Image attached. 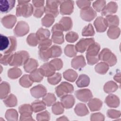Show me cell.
Masks as SVG:
<instances>
[{
    "label": "cell",
    "instance_id": "1",
    "mask_svg": "<svg viewBox=\"0 0 121 121\" xmlns=\"http://www.w3.org/2000/svg\"><path fill=\"white\" fill-rule=\"evenodd\" d=\"M17 40L14 36L0 35V50L4 54L13 53L17 48Z\"/></svg>",
    "mask_w": 121,
    "mask_h": 121
},
{
    "label": "cell",
    "instance_id": "2",
    "mask_svg": "<svg viewBox=\"0 0 121 121\" xmlns=\"http://www.w3.org/2000/svg\"><path fill=\"white\" fill-rule=\"evenodd\" d=\"M100 49V45L97 43H92L86 50V57L87 63L89 65H94L99 60V52Z\"/></svg>",
    "mask_w": 121,
    "mask_h": 121
},
{
    "label": "cell",
    "instance_id": "3",
    "mask_svg": "<svg viewBox=\"0 0 121 121\" xmlns=\"http://www.w3.org/2000/svg\"><path fill=\"white\" fill-rule=\"evenodd\" d=\"M29 54L25 51H20L13 53L9 65L11 66L18 67L24 65L29 59Z\"/></svg>",
    "mask_w": 121,
    "mask_h": 121
},
{
    "label": "cell",
    "instance_id": "4",
    "mask_svg": "<svg viewBox=\"0 0 121 121\" xmlns=\"http://www.w3.org/2000/svg\"><path fill=\"white\" fill-rule=\"evenodd\" d=\"M99 60L104 61L109 66H112L117 62V59L115 55L111 51L107 49L104 48L99 53Z\"/></svg>",
    "mask_w": 121,
    "mask_h": 121
},
{
    "label": "cell",
    "instance_id": "5",
    "mask_svg": "<svg viewBox=\"0 0 121 121\" xmlns=\"http://www.w3.org/2000/svg\"><path fill=\"white\" fill-rule=\"evenodd\" d=\"M64 31L62 26L59 24H55L52 27V41L57 44H61L64 41L63 32Z\"/></svg>",
    "mask_w": 121,
    "mask_h": 121
},
{
    "label": "cell",
    "instance_id": "6",
    "mask_svg": "<svg viewBox=\"0 0 121 121\" xmlns=\"http://www.w3.org/2000/svg\"><path fill=\"white\" fill-rule=\"evenodd\" d=\"M34 12L33 6L29 3L18 4L16 8V15L27 17L32 15Z\"/></svg>",
    "mask_w": 121,
    "mask_h": 121
},
{
    "label": "cell",
    "instance_id": "7",
    "mask_svg": "<svg viewBox=\"0 0 121 121\" xmlns=\"http://www.w3.org/2000/svg\"><path fill=\"white\" fill-rule=\"evenodd\" d=\"M61 1L60 0H47L44 7V12L46 14L52 15L54 17L59 14L58 6L60 5Z\"/></svg>",
    "mask_w": 121,
    "mask_h": 121
},
{
    "label": "cell",
    "instance_id": "8",
    "mask_svg": "<svg viewBox=\"0 0 121 121\" xmlns=\"http://www.w3.org/2000/svg\"><path fill=\"white\" fill-rule=\"evenodd\" d=\"M55 92L57 96L61 97L68 94L71 93L74 91L73 86L67 82H63L55 87Z\"/></svg>",
    "mask_w": 121,
    "mask_h": 121
},
{
    "label": "cell",
    "instance_id": "9",
    "mask_svg": "<svg viewBox=\"0 0 121 121\" xmlns=\"http://www.w3.org/2000/svg\"><path fill=\"white\" fill-rule=\"evenodd\" d=\"M29 27L28 24L23 21H19L15 26L13 32L17 36H23L28 33Z\"/></svg>",
    "mask_w": 121,
    "mask_h": 121
},
{
    "label": "cell",
    "instance_id": "10",
    "mask_svg": "<svg viewBox=\"0 0 121 121\" xmlns=\"http://www.w3.org/2000/svg\"><path fill=\"white\" fill-rule=\"evenodd\" d=\"M95 42V40L93 38H83L77 43L75 47L77 52L82 53L86 51L92 43Z\"/></svg>",
    "mask_w": 121,
    "mask_h": 121
},
{
    "label": "cell",
    "instance_id": "11",
    "mask_svg": "<svg viewBox=\"0 0 121 121\" xmlns=\"http://www.w3.org/2000/svg\"><path fill=\"white\" fill-rule=\"evenodd\" d=\"M75 95L79 100L85 103L88 102L93 97L92 93L88 89L78 90L75 92Z\"/></svg>",
    "mask_w": 121,
    "mask_h": 121
},
{
    "label": "cell",
    "instance_id": "12",
    "mask_svg": "<svg viewBox=\"0 0 121 121\" xmlns=\"http://www.w3.org/2000/svg\"><path fill=\"white\" fill-rule=\"evenodd\" d=\"M74 1L72 0H61L60 13L62 15H70L73 11Z\"/></svg>",
    "mask_w": 121,
    "mask_h": 121
},
{
    "label": "cell",
    "instance_id": "13",
    "mask_svg": "<svg viewBox=\"0 0 121 121\" xmlns=\"http://www.w3.org/2000/svg\"><path fill=\"white\" fill-rule=\"evenodd\" d=\"M80 14L82 19L86 21L92 20L97 15L96 11L91 7L81 9Z\"/></svg>",
    "mask_w": 121,
    "mask_h": 121
},
{
    "label": "cell",
    "instance_id": "14",
    "mask_svg": "<svg viewBox=\"0 0 121 121\" xmlns=\"http://www.w3.org/2000/svg\"><path fill=\"white\" fill-rule=\"evenodd\" d=\"M46 88L41 84L38 85L30 89V93L32 95L36 98L44 96L46 94Z\"/></svg>",
    "mask_w": 121,
    "mask_h": 121
},
{
    "label": "cell",
    "instance_id": "15",
    "mask_svg": "<svg viewBox=\"0 0 121 121\" xmlns=\"http://www.w3.org/2000/svg\"><path fill=\"white\" fill-rule=\"evenodd\" d=\"M16 1L14 0H1L0 1V11L1 13H7L13 9Z\"/></svg>",
    "mask_w": 121,
    "mask_h": 121
},
{
    "label": "cell",
    "instance_id": "16",
    "mask_svg": "<svg viewBox=\"0 0 121 121\" xmlns=\"http://www.w3.org/2000/svg\"><path fill=\"white\" fill-rule=\"evenodd\" d=\"M118 5L117 3L114 1H110L107 5H105L101 11V14L104 16L112 15L116 13Z\"/></svg>",
    "mask_w": 121,
    "mask_h": 121
},
{
    "label": "cell",
    "instance_id": "17",
    "mask_svg": "<svg viewBox=\"0 0 121 121\" xmlns=\"http://www.w3.org/2000/svg\"><path fill=\"white\" fill-rule=\"evenodd\" d=\"M17 18L13 15H9L3 17L1 19V22L3 26L9 29L12 28L16 24Z\"/></svg>",
    "mask_w": 121,
    "mask_h": 121
},
{
    "label": "cell",
    "instance_id": "18",
    "mask_svg": "<svg viewBox=\"0 0 121 121\" xmlns=\"http://www.w3.org/2000/svg\"><path fill=\"white\" fill-rule=\"evenodd\" d=\"M39 69L43 76L49 77L55 73V70L53 66L50 63L47 62L42 65Z\"/></svg>",
    "mask_w": 121,
    "mask_h": 121
},
{
    "label": "cell",
    "instance_id": "19",
    "mask_svg": "<svg viewBox=\"0 0 121 121\" xmlns=\"http://www.w3.org/2000/svg\"><path fill=\"white\" fill-rule=\"evenodd\" d=\"M94 24L96 31L98 32H104L108 27L105 18L102 17H97L95 20Z\"/></svg>",
    "mask_w": 121,
    "mask_h": 121
},
{
    "label": "cell",
    "instance_id": "20",
    "mask_svg": "<svg viewBox=\"0 0 121 121\" xmlns=\"http://www.w3.org/2000/svg\"><path fill=\"white\" fill-rule=\"evenodd\" d=\"M86 63L84 56L79 55L74 57L71 60V66L76 69H79L84 67Z\"/></svg>",
    "mask_w": 121,
    "mask_h": 121
},
{
    "label": "cell",
    "instance_id": "21",
    "mask_svg": "<svg viewBox=\"0 0 121 121\" xmlns=\"http://www.w3.org/2000/svg\"><path fill=\"white\" fill-rule=\"evenodd\" d=\"M61 103L63 107L66 109H69L73 107L75 103V99L71 95H66L61 97Z\"/></svg>",
    "mask_w": 121,
    "mask_h": 121
},
{
    "label": "cell",
    "instance_id": "22",
    "mask_svg": "<svg viewBox=\"0 0 121 121\" xmlns=\"http://www.w3.org/2000/svg\"><path fill=\"white\" fill-rule=\"evenodd\" d=\"M38 63L36 60L34 59H28L24 64V68L25 70L28 72L31 73L37 68Z\"/></svg>",
    "mask_w": 121,
    "mask_h": 121
},
{
    "label": "cell",
    "instance_id": "23",
    "mask_svg": "<svg viewBox=\"0 0 121 121\" xmlns=\"http://www.w3.org/2000/svg\"><path fill=\"white\" fill-rule=\"evenodd\" d=\"M105 102L108 106L111 107H117L120 104L119 98L112 94L109 95L106 97Z\"/></svg>",
    "mask_w": 121,
    "mask_h": 121
},
{
    "label": "cell",
    "instance_id": "24",
    "mask_svg": "<svg viewBox=\"0 0 121 121\" xmlns=\"http://www.w3.org/2000/svg\"><path fill=\"white\" fill-rule=\"evenodd\" d=\"M88 105L92 112L99 110L103 105L102 102L97 98H92L88 103Z\"/></svg>",
    "mask_w": 121,
    "mask_h": 121
},
{
    "label": "cell",
    "instance_id": "25",
    "mask_svg": "<svg viewBox=\"0 0 121 121\" xmlns=\"http://www.w3.org/2000/svg\"><path fill=\"white\" fill-rule=\"evenodd\" d=\"M35 34L39 43L41 41L49 39V37L50 35V33L49 31L47 29H44L43 28H39Z\"/></svg>",
    "mask_w": 121,
    "mask_h": 121
},
{
    "label": "cell",
    "instance_id": "26",
    "mask_svg": "<svg viewBox=\"0 0 121 121\" xmlns=\"http://www.w3.org/2000/svg\"><path fill=\"white\" fill-rule=\"evenodd\" d=\"M10 91V86L8 82L5 81L2 82L0 83V99H4L9 95Z\"/></svg>",
    "mask_w": 121,
    "mask_h": 121
},
{
    "label": "cell",
    "instance_id": "27",
    "mask_svg": "<svg viewBox=\"0 0 121 121\" xmlns=\"http://www.w3.org/2000/svg\"><path fill=\"white\" fill-rule=\"evenodd\" d=\"M90 83V78L85 74H81L78 78L76 83L79 87H84L88 86Z\"/></svg>",
    "mask_w": 121,
    "mask_h": 121
},
{
    "label": "cell",
    "instance_id": "28",
    "mask_svg": "<svg viewBox=\"0 0 121 121\" xmlns=\"http://www.w3.org/2000/svg\"><path fill=\"white\" fill-rule=\"evenodd\" d=\"M59 23L62 26L63 30L67 31L72 27V21L69 17H64L59 21Z\"/></svg>",
    "mask_w": 121,
    "mask_h": 121
},
{
    "label": "cell",
    "instance_id": "29",
    "mask_svg": "<svg viewBox=\"0 0 121 121\" xmlns=\"http://www.w3.org/2000/svg\"><path fill=\"white\" fill-rule=\"evenodd\" d=\"M31 107L33 111L35 112H39L46 109V105L45 103L41 100H36L31 104Z\"/></svg>",
    "mask_w": 121,
    "mask_h": 121
},
{
    "label": "cell",
    "instance_id": "30",
    "mask_svg": "<svg viewBox=\"0 0 121 121\" xmlns=\"http://www.w3.org/2000/svg\"><path fill=\"white\" fill-rule=\"evenodd\" d=\"M75 112L78 116H83L88 114L89 111L85 104H78L75 108Z\"/></svg>",
    "mask_w": 121,
    "mask_h": 121
},
{
    "label": "cell",
    "instance_id": "31",
    "mask_svg": "<svg viewBox=\"0 0 121 121\" xmlns=\"http://www.w3.org/2000/svg\"><path fill=\"white\" fill-rule=\"evenodd\" d=\"M64 78L70 82H74L78 77L77 73L73 69H69L63 73Z\"/></svg>",
    "mask_w": 121,
    "mask_h": 121
},
{
    "label": "cell",
    "instance_id": "32",
    "mask_svg": "<svg viewBox=\"0 0 121 121\" xmlns=\"http://www.w3.org/2000/svg\"><path fill=\"white\" fill-rule=\"evenodd\" d=\"M107 26H118L119 25V18L116 15H109L104 18Z\"/></svg>",
    "mask_w": 121,
    "mask_h": 121
},
{
    "label": "cell",
    "instance_id": "33",
    "mask_svg": "<svg viewBox=\"0 0 121 121\" xmlns=\"http://www.w3.org/2000/svg\"><path fill=\"white\" fill-rule=\"evenodd\" d=\"M38 55L39 58L43 61H46L52 58V52L50 48L46 49L39 50Z\"/></svg>",
    "mask_w": 121,
    "mask_h": 121
},
{
    "label": "cell",
    "instance_id": "34",
    "mask_svg": "<svg viewBox=\"0 0 121 121\" xmlns=\"http://www.w3.org/2000/svg\"><path fill=\"white\" fill-rule=\"evenodd\" d=\"M29 76L31 80L33 82H39L41 81L43 77V76L41 73L39 69H36L30 73V75Z\"/></svg>",
    "mask_w": 121,
    "mask_h": 121
},
{
    "label": "cell",
    "instance_id": "35",
    "mask_svg": "<svg viewBox=\"0 0 121 121\" xmlns=\"http://www.w3.org/2000/svg\"><path fill=\"white\" fill-rule=\"evenodd\" d=\"M3 102L7 107H13L17 104V99L13 94H10L4 99Z\"/></svg>",
    "mask_w": 121,
    "mask_h": 121
},
{
    "label": "cell",
    "instance_id": "36",
    "mask_svg": "<svg viewBox=\"0 0 121 121\" xmlns=\"http://www.w3.org/2000/svg\"><path fill=\"white\" fill-rule=\"evenodd\" d=\"M120 34V29L117 26L109 27L107 31V35L111 39L117 38Z\"/></svg>",
    "mask_w": 121,
    "mask_h": 121
},
{
    "label": "cell",
    "instance_id": "37",
    "mask_svg": "<svg viewBox=\"0 0 121 121\" xmlns=\"http://www.w3.org/2000/svg\"><path fill=\"white\" fill-rule=\"evenodd\" d=\"M56 98L54 94L52 93H48L43 96V101L45 104L48 106H50L53 105L56 102Z\"/></svg>",
    "mask_w": 121,
    "mask_h": 121
},
{
    "label": "cell",
    "instance_id": "38",
    "mask_svg": "<svg viewBox=\"0 0 121 121\" xmlns=\"http://www.w3.org/2000/svg\"><path fill=\"white\" fill-rule=\"evenodd\" d=\"M118 89V85L113 81H110L107 82L104 86V89L106 93H111L115 92Z\"/></svg>",
    "mask_w": 121,
    "mask_h": 121
},
{
    "label": "cell",
    "instance_id": "39",
    "mask_svg": "<svg viewBox=\"0 0 121 121\" xmlns=\"http://www.w3.org/2000/svg\"><path fill=\"white\" fill-rule=\"evenodd\" d=\"M22 74L21 69L17 67L10 69L8 72V77L11 79H16L19 78Z\"/></svg>",
    "mask_w": 121,
    "mask_h": 121
},
{
    "label": "cell",
    "instance_id": "40",
    "mask_svg": "<svg viewBox=\"0 0 121 121\" xmlns=\"http://www.w3.org/2000/svg\"><path fill=\"white\" fill-rule=\"evenodd\" d=\"M109 69L108 65L104 62H101L97 64L95 67V71L100 74H105Z\"/></svg>",
    "mask_w": 121,
    "mask_h": 121
},
{
    "label": "cell",
    "instance_id": "41",
    "mask_svg": "<svg viewBox=\"0 0 121 121\" xmlns=\"http://www.w3.org/2000/svg\"><path fill=\"white\" fill-rule=\"evenodd\" d=\"M5 117L8 121H17L18 118L17 112L13 109H9L6 112Z\"/></svg>",
    "mask_w": 121,
    "mask_h": 121
},
{
    "label": "cell",
    "instance_id": "42",
    "mask_svg": "<svg viewBox=\"0 0 121 121\" xmlns=\"http://www.w3.org/2000/svg\"><path fill=\"white\" fill-rule=\"evenodd\" d=\"M33 82L28 75H24L19 79L20 85L24 87H30L32 85Z\"/></svg>",
    "mask_w": 121,
    "mask_h": 121
},
{
    "label": "cell",
    "instance_id": "43",
    "mask_svg": "<svg viewBox=\"0 0 121 121\" xmlns=\"http://www.w3.org/2000/svg\"><path fill=\"white\" fill-rule=\"evenodd\" d=\"M54 21V17L49 14L46 15L42 19L41 22L43 26L46 27H50L52 25Z\"/></svg>",
    "mask_w": 121,
    "mask_h": 121
},
{
    "label": "cell",
    "instance_id": "44",
    "mask_svg": "<svg viewBox=\"0 0 121 121\" xmlns=\"http://www.w3.org/2000/svg\"><path fill=\"white\" fill-rule=\"evenodd\" d=\"M77 51L74 45H67L64 49L65 54L69 57H74L77 54Z\"/></svg>",
    "mask_w": 121,
    "mask_h": 121
},
{
    "label": "cell",
    "instance_id": "45",
    "mask_svg": "<svg viewBox=\"0 0 121 121\" xmlns=\"http://www.w3.org/2000/svg\"><path fill=\"white\" fill-rule=\"evenodd\" d=\"M61 79V74L59 73H55L50 77H48V82L52 85H55L59 83Z\"/></svg>",
    "mask_w": 121,
    "mask_h": 121
},
{
    "label": "cell",
    "instance_id": "46",
    "mask_svg": "<svg viewBox=\"0 0 121 121\" xmlns=\"http://www.w3.org/2000/svg\"><path fill=\"white\" fill-rule=\"evenodd\" d=\"M64 107L61 104V102H58L55 103L52 106V112L54 114L58 115L61 114L63 112Z\"/></svg>",
    "mask_w": 121,
    "mask_h": 121
},
{
    "label": "cell",
    "instance_id": "47",
    "mask_svg": "<svg viewBox=\"0 0 121 121\" xmlns=\"http://www.w3.org/2000/svg\"><path fill=\"white\" fill-rule=\"evenodd\" d=\"M95 34L94 28L91 24L86 26L82 30V35L84 36H93Z\"/></svg>",
    "mask_w": 121,
    "mask_h": 121
},
{
    "label": "cell",
    "instance_id": "48",
    "mask_svg": "<svg viewBox=\"0 0 121 121\" xmlns=\"http://www.w3.org/2000/svg\"><path fill=\"white\" fill-rule=\"evenodd\" d=\"M26 41L27 43L30 46H35L39 43V42L36 37V34L34 33H32L27 36Z\"/></svg>",
    "mask_w": 121,
    "mask_h": 121
},
{
    "label": "cell",
    "instance_id": "49",
    "mask_svg": "<svg viewBox=\"0 0 121 121\" xmlns=\"http://www.w3.org/2000/svg\"><path fill=\"white\" fill-rule=\"evenodd\" d=\"M106 5V1L103 0H96L93 3V7L95 10L97 12H100L104 9Z\"/></svg>",
    "mask_w": 121,
    "mask_h": 121
},
{
    "label": "cell",
    "instance_id": "50",
    "mask_svg": "<svg viewBox=\"0 0 121 121\" xmlns=\"http://www.w3.org/2000/svg\"><path fill=\"white\" fill-rule=\"evenodd\" d=\"M19 112L20 114L22 113H32L33 110L30 105L29 104H24L20 105L19 108Z\"/></svg>",
    "mask_w": 121,
    "mask_h": 121
},
{
    "label": "cell",
    "instance_id": "51",
    "mask_svg": "<svg viewBox=\"0 0 121 121\" xmlns=\"http://www.w3.org/2000/svg\"><path fill=\"white\" fill-rule=\"evenodd\" d=\"M52 52V58L59 57L62 54L61 48L57 45H53L50 47Z\"/></svg>",
    "mask_w": 121,
    "mask_h": 121
},
{
    "label": "cell",
    "instance_id": "52",
    "mask_svg": "<svg viewBox=\"0 0 121 121\" xmlns=\"http://www.w3.org/2000/svg\"><path fill=\"white\" fill-rule=\"evenodd\" d=\"M12 54L13 53L9 54H5V55H2V54H1L0 57V63L4 65H7L9 64L11 59Z\"/></svg>",
    "mask_w": 121,
    "mask_h": 121
},
{
    "label": "cell",
    "instance_id": "53",
    "mask_svg": "<svg viewBox=\"0 0 121 121\" xmlns=\"http://www.w3.org/2000/svg\"><path fill=\"white\" fill-rule=\"evenodd\" d=\"M50 63L53 66L55 70H59L63 66V62L61 59H55L51 60Z\"/></svg>",
    "mask_w": 121,
    "mask_h": 121
},
{
    "label": "cell",
    "instance_id": "54",
    "mask_svg": "<svg viewBox=\"0 0 121 121\" xmlns=\"http://www.w3.org/2000/svg\"><path fill=\"white\" fill-rule=\"evenodd\" d=\"M65 38L67 42L74 43L77 40L78 38V35L77 33L74 32H69L66 35Z\"/></svg>",
    "mask_w": 121,
    "mask_h": 121
},
{
    "label": "cell",
    "instance_id": "55",
    "mask_svg": "<svg viewBox=\"0 0 121 121\" xmlns=\"http://www.w3.org/2000/svg\"><path fill=\"white\" fill-rule=\"evenodd\" d=\"M52 41L50 39L43 41L39 43L38 48L39 50L46 49L50 48V46L52 45Z\"/></svg>",
    "mask_w": 121,
    "mask_h": 121
},
{
    "label": "cell",
    "instance_id": "56",
    "mask_svg": "<svg viewBox=\"0 0 121 121\" xmlns=\"http://www.w3.org/2000/svg\"><path fill=\"white\" fill-rule=\"evenodd\" d=\"M50 115L47 111L39 113L36 115L37 120L38 121H44V120L48 121L50 120Z\"/></svg>",
    "mask_w": 121,
    "mask_h": 121
},
{
    "label": "cell",
    "instance_id": "57",
    "mask_svg": "<svg viewBox=\"0 0 121 121\" xmlns=\"http://www.w3.org/2000/svg\"><path fill=\"white\" fill-rule=\"evenodd\" d=\"M91 2L89 0H77L76 3L79 8L81 9L90 7Z\"/></svg>",
    "mask_w": 121,
    "mask_h": 121
},
{
    "label": "cell",
    "instance_id": "58",
    "mask_svg": "<svg viewBox=\"0 0 121 121\" xmlns=\"http://www.w3.org/2000/svg\"><path fill=\"white\" fill-rule=\"evenodd\" d=\"M44 12V7H40V8H34V12L33 15L36 17L40 18L43 15Z\"/></svg>",
    "mask_w": 121,
    "mask_h": 121
},
{
    "label": "cell",
    "instance_id": "59",
    "mask_svg": "<svg viewBox=\"0 0 121 121\" xmlns=\"http://www.w3.org/2000/svg\"><path fill=\"white\" fill-rule=\"evenodd\" d=\"M107 115L112 118H117L120 116V112L113 109H109L107 111Z\"/></svg>",
    "mask_w": 121,
    "mask_h": 121
},
{
    "label": "cell",
    "instance_id": "60",
    "mask_svg": "<svg viewBox=\"0 0 121 121\" xmlns=\"http://www.w3.org/2000/svg\"><path fill=\"white\" fill-rule=\"evenodd\" d=\"M104 116L100 112L93 113L91 116L90 120L92 121L97 120V121H103L104 120Z\"/></svg>",
    "mask_w": 121,
    "mask_h": 121
},
{
    "label": "cell",
    "instance_id": "61",
    "mask_svg": "<svg viewBox=\"0 0 121 121\" xmlns=\"http://www.w3.org/2000/svg\"><path fill=\"white\" fill-rule=\"evenodd\" d=\"M31 113H22L20 114V121H28L32 120L34 121V120L32 118Z\"/></svg>",
    "mask_w": 121,
    "mask_h": 121
},
{
    "label": "cell",
    "instance_id": "62",
    "mask_svg": "<svg viewBox=\"0 0 121 121\" xmlns=\"http://www.w3.org/2000/svg\"><path fill=\"white\" fill-rule=\"evenodd\" d=\"M44 2V0H33L32 3L34 8H40L43 7Z\"/></svg>",
    "mask_w": 121,
    "mask_h": 121
},
{
    "label": "cell",
    "instance_id": "63",
    "mask_svg": "<svg viewBox=\"0 0 121 121\" xmlns=\"http://www.w3.org/2000/svg\"><path fill=\"white\" fill-rule=\"evenodd\" d=\"M114 79L116 81L119 82V83H120V73L119 74V75L117 74L116 75H115V76L114 77Z\"/></svg>",
    "mask_w": 121,
    "mask_h": 121
},
{
    "label": "cell",
    "instance_id": "64",
    "mask_svg": "<svg viewBox=\"0 0 121 121\" xmlns=\"http://www.w3.org/2000/svg\"><path fill=\"white\" fill-rule=\"evenodd\" d=\"M29 0H18V4H23L26 3H29Z\"/></svg>",
    "mask_w": 121,
    "mask_h": 121
}]
</instances>
